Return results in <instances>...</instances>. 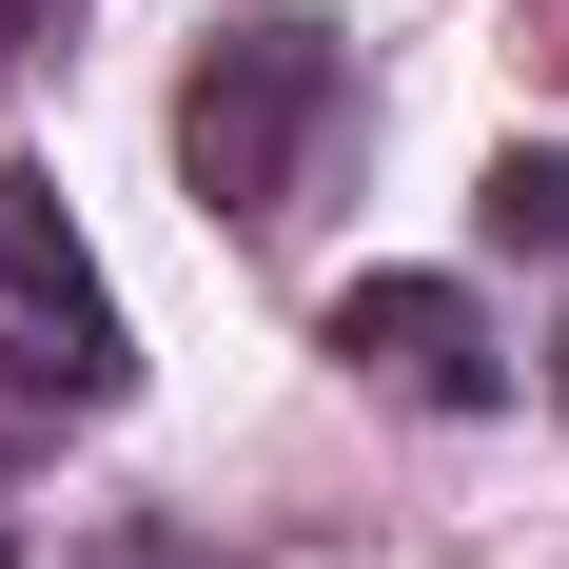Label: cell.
<instances>
[{
  "mask_svg": "<svg viewBox=\"0 0 569 569\" xmlns=\"http://www.w3.org/2000/svg\"><path fill=\"white\" fill-rule=\"evenodd\" d=\"M335 353L373 373V393H412V412H491V393H511L452 276H353V295H335Z\"/></svg>",
  "mask_w": 569,
  "mask_h": 569,
  "instance_id": "obj_3",
  "label": "cell"
},
{
  "mask_svg": "<svg viewBox=\"0 0 569 569\" xmlns=\"http://www.w3.org/2000/svg\"><path fill=\"white\" fill-rule=\"evenodd\" d=\"M550 393H569V373H550Z\"/></svg>",
  "mask_w": 569,
  "mask_h": 569,
  "instance_id": "obj_6",
  "label": "cell"
},
{
  "mask_svg": "<svg viewBox=\"0 0 569 569\" xmlns=\"http://www.w3.org/2000/svg\"><path fill=\"white\" fill-rule=\"evenodd\" d=\"M0 59H20V0H0Z\"/></svg>",
  "mask_w": 569,
  "mask_h": 569,
  "instance_id": "obj_5",
  "label": "cell"
},
{
  "mask_svg": "<svg viewBox=\"0 0 569 569\" xmlns=\"http://www.w3.org/2000/svg\"><path fill=\"white\" fill-rule=\"evenodd\" d=\"M491 236H569V158H511V177H491Z\"/></svg>",
  "mask_w": 569,
  "mask_h": 569,
  "instance_id": "obj_4",
  "label": "cell"
},
{
  "mask_svg": "<svg viewBox=\"0 0 569 569\" xmlns=\"http://www.w3.org/2000/svg\"><path fill=\"white\" fill-rule=\"evenodd\" d=\"M335 99V59L295 40V20H256V40H217V79H197V118H177V138H197V177H217L236 217H295L276 177H295V118Z\"/></svg>",
  "mask_w": 569,
  "mask_h": 569,
  "instance_id": "obj_2",
  "label": "cell"
},
{
  "mask_svg": "<svg viewBox=\"0 0 569 569\" xmlns=\"http://www.w3.org/2000/svg\"><path fill=\"white\" fill-rule=\"evenodd\" d=\"M0 393L20 412H99L118 393V295H99V256L59 236L40 177H0Z\"/></svg>",
  "mask_w": 569,
  "mask_h": 569,
  "instance_id": "obj_1",
  "label": "cell"
}]
</instances>
